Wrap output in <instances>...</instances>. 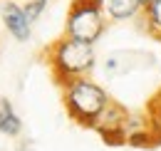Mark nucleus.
<instances>
[{
  "mask_svg": "<svg viewBox=\"0 0 161 151\" xmlns=\"http://www.w3.org/2000/svg\"><path fill=\"white\" fill-rule=\"evenodd\" d=\"M47 67L52 72V79L64 87L67 82H75L82 77H89L97 67V52L94 45H87L80 40H72L67 35L57 37L47 47Z\"/></svg>",
  "mask_w": 161,
  "mask_h": 151,
  "instance_id": "1",
  "label": "nucleus"
},
{
  "mask_svg": "<svg viewBox=\"0 0 161 151\" xmlns=\"http://www.w3.org/2000/svg\"><path fill=\"white\" fill-rule=\"evenodd\" d=\"M62 104L67 109V116L75 124L94 129L104 109L112 104V97L92 77H82V79L67 82L62 87Z\"/></svg>",
  "mask_w": 161,
  "mask_h": 151,
  "instance_id": "2",
  "label": "nucleus"
},
{
  "mask_svg": "<svg viewBox=\"0 0 161 151\" xmlns=\"http://www.w3.org/2000/svg\"><path fill=\"white\" fill-rule=\"evenodd\" d=\"M107 25L109 20L104 15L102 0H72L64 20V35L87 45H97Z\"/></svg>",
  "mask_w": 161,
  "mask_h": 151,
  "instance_id": "3",
  "label": "nucleus"
},
{
  "mask_svg": "<svg viewBox=\"0 0 161 151\" xmlns=\"http://www.w3.org/2000/svg\"><path fill=\"white\" fill-rule=\"evenodd\" d=\"M0 20H3V27L8 30V35L13 40L27 42V40L32 37V22L27 20V15H25L20 3L3 0V5H0Z\"/></svg>",
  "mask_w": 161,
  "mask_h": 151,
  "instance_id": "4",
  "label": "nucleus"
},
{
  "mask_svg": "<svg viewBox=\"0 0 161 151\" xmlns=\"http://www.w3.org/2000/svg\"><path fill=\"white\" fill-rule=\"evenodd\" d=\"M102 8L109 22H126L144 15L146 0H102Z\"/></svg>",
  "mask_w": 161,
  "mask_h": 151,
  "instance_id": "5",
  "label": "nucleus"
},
{
  "mask_svg": "<svg viewBox=\"0 0 161 151\" xmlns=\"http://www.w3.org/2000/svg\"><path fill=\"white\" fill-rule=\"evenodd\" d=\"M0 134H5L10 139L22 134V119L18 116L15 107L10 104V99H5V97L0 99Z\"/></svg>",
  "mask_w": 161,
  "mask_h": 151,
  "instance_id": "6",
  "label": "nucleus"
},
{
  "mask_svg": "<svg viewBox=\"0 0 161 151\" xmlns=\"http://www.w3.org/2000/svg\"><path fill=\"white\" fill-rule=\"evenodd\" d=\"M141 20H144L146 32H149L154 40H159V42H161V0H151V3H146Z\"/></svg>",
  "mask_w": 161,
  "mask_h": 151,
  "instance_id": "7",
  "label": "nucleus"
},
{
  "mask_svg": "<svg viewBox=\"0 0 161 151\" xmlns=\"http://www.w3.org/2000/svg\"><path fill=\"white\" fill-rule=\"evenodd\" d=\"M126 107H121L119 102H114L112 99V104L104 109V114L99 116V121H97V126H94V131L97 129H109V126H124V121H126Z\"/></svg>",
  "mask_w": 161,
  "mask_h": 151,
  "instance_id": "8",
  "label": "nucleus"
},
{
  "mask_svg": "<svg viewBox=\"0 0 161 151\" xmlns=\"http://www.w3.org/2000/svg\"><path fill=\"white\" fill-rule=\"evenodd\" d=\"M146 119H149V129L156 136V144H161V99L156 94L151 97V102L146 107Z\"/></svg>",
  "mask_w": 161,
  "mask_h": 151,
  "instance_id": "9",
  "label": "nucleus"
},
{
  "mask_svg": "<svg viewBox=\"0 0 161 151\" xmlns=\"http://www.w3.org/2000/svg\"><path fill=\"white\" fill-rule=\"evenodd\" d=\"M102 141L107 146H124L126 144V129L124 126H109V129H97Z\"/></svg>",
  "mask_w": 161,
  "mask_h": 151,
  "instance_id": "10",
  "label": "nucleus"
},
{
  "mask_svg": "<svg viewBox=\"0 0 161 151\" xmlns=\"http://www.w3.org/2000/svg\"><path fill=\"white\" fill-rule=\"evenodd\" d=\"M47 0H27V3H22V10H25V15L30 22H37V20L45 15V10H47Z\"/></svg>",
  "mask_w": 161,
  "mask_h": 151,
  "instance_id": "11",
  "label": "nucleus"
},
{
  "mask_svg": "<svg viewBox=\"0 0 161 151\" xmlns=\"http://www.w3.org/2000/svg\"><path fill=\"white\" fill-rule=\"evenodd\" d=\"M156 97H159V99H161V89H159V92H156Z\"/></svg>",
  "mask_w": 161,
  "mask_h": 151,
  "instance_id": "12",
  "label": "nucleus"
},
{
  "mask_svg": "<svg viewBox=\"0 0 161 151\" xmlns=\"http://www.w3.org/2000/svg\"><path fill=\"white\" fill-rule=\"evenodd\" d=\"M10 3H20V0H10ZM25 3H27V0H25Z\"/></svg>",
  "mask_w": 161,
  "mask_h": 151,
  "instance_id": "13",
  "label": "nucleus"
},
{
  "mask_svg": "<svg viewBox=\"0 0 161 151\" xmlns=\"http://www.w3.org/2000/svg\"><path fill=\"white\" fill-rule=\"evenodd\" d=\"M146 3H151V0H146Z\"/></svg>",
  "mask_w": 161,
  "mask_h": 151,
  "instance_id": "14",
  "label": "nucleus"
}]
</instances>
